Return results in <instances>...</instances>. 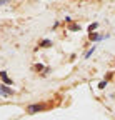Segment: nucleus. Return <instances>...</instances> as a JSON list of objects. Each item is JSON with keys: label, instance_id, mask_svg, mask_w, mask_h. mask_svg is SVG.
<instances>
[{"label": "nucleus", "instance_id": "5", "mask_svg": "<svg viewBox=\"0 0 115 120\" xmlns=\"http://www.w3.org/2000/svg\"><path fill=\"white\" fill-rule=\"evenodd\" d=\"M89 37H90V40H102V38H105L107 35L104 37V35H97V34H90Z\"/></svg>", "mask_w": 115, "mask_h": 120}, {"label": "nucleus", "instance_id": "8", "mask_svg": "<svg viewBox=\"0 0 115 120\" xmlns=\"http://www.w3.org/2000/svg\"><path fill=\"white\" fill-rule=\"evenodd\" d=\"M95 28H97V23H92V25L89 27V30H90V32H92V30H95Z\"/></svg>", "mask_w": 115, "mask_h": 120}, {"label": "nucleus", "instance_id": "4", "mask_svg": "<svg viewBox=\"0 0 115 120\" xmlns=\"http://www.w3.org/2000/svg\"><path fill=\"white\" fill-rule=\"evenodd\" d=\"M38 47H44V49H47V47H52V40H42Z\"/></svg>", "mask_w": 115, "mask_h": 120}, {"label": "nucleus", "instance_id": "3", "mask_svg": "<svg viewBox=\"0 0 115 120\" xmlns=\"http://www.w3.org/2000/svg\"><path fill=\"white\" fill-rule=\"evenodd\" d=\"M0 77H2V80H4L5 83H12V80L8 79V75H7V72H0Z\"/></svg>", "mask_w": 115, "mask_h": 120}, {"label": "nucleus", "instance_id": "6", "mask_svg": "<svg viewBox=\"0 0 115 120\" xmlns=\"http://www.w3.org/2000/svg\"><path fill=\"white\" fill-rule=\"evenodd\" d=\"M93 52H95V47H92V49H90V50H89L87 53H85V58H89V57H90V55H92Z\"/></svg>", "mask_w": 115, "mask_h": 120}, {"label": "nucleus", "instance_id": "2", "mask_svg": "<svg viewBox=\"0 0 115 120\" xmlns=\"http://www.w3.org/2000/svg\"><path fill=\"white\" fill-rule=\"evenodd\" d=\"M0 95L10 97V95H13V90H12V88H8V87H7V85H4V83H0Z\"/></svg>", "mask_w": 115, "mask_h": 120}, {"label": "nucleus", "instance_id": "7", "mask_svg": "<svg viewBox=\"0 0 115 120\" xmlns=\"http://www.w3.org/2000/svg\"><path fill=\"white\" fill-rule=\"evenodd\" d=\"M107 87V82H100V85H98V88H105Z\"/></svg>", "mask_w": 115, "mask_h": 120}, {"label": "nucleus", "instance_id": "1", "mask_svg": "<svg viewBox=\"0 0 115 120\" xmlns=\"http://www.w3.org/2000/svg\"><path fill=\"white\" fill-rule=\"evenodd\" d=\"M45 109H47V105H44V103L28 105V107H27V113H37V112H42V110H45Z\"/></svg>", "mask_w": 115, "mask_h": 120}, {"label": "nucleus", "instance_id": "9", "mask_svg": "<svg viewBox=\"0 0 115 120\" xmlns=\"http://www.w3.org/2000/svg\"><path fill=\"white\" fill-rule=\"evenodd\" d=\"M78 28H80L78 25H70V30H78Z\"/></svg>", "mask_w": 115, "mask_h": 120}]
</instances>
